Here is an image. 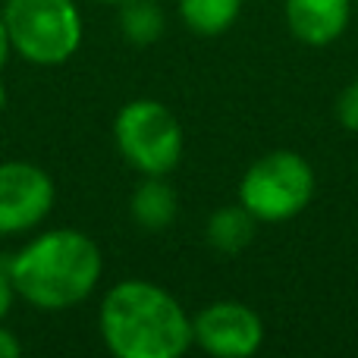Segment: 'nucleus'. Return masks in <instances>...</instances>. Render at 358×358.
Here are the masks:
<instances>
[{
	"instance_id": "nucleus-16",
	"label": "nucleus",
	"mask_w": 358,
	"mask_h": 358,
	"mask_svg": "<svg viewBox=\"0 0 358 358\" xmlns=\"http://www.w3.org/2000/svg\"><path fill=\"white\" fill-rule=\"evenodd\" d=\"M13 54V44H10V31H6V22H3V13H0V73H3L6 60Z\"/></svg>"
},
{
	"instance_id": "nucleus-9",
	"label": "nucleus",
	"mask_w": 358,
	"mask_h": 358,
	"mask_svg": "<svg viewBox=\"0 0 358 358\" xmlns=\"http://www.w3.org/2000/svg\"><path fill=\"white\" fill-rule=\"evenodd\" d=\"M129 214L148 233H161L179 214V198L176 189L167 182V176H145L142 182L132 189L129 198Z\"/></svg>"
},
{
	"instance_id": "nucleus-1",
	"label": "nucleus",
	"mask_w": 358,
	"mask_h": 358,
	"mask_svg": "<svg viewBox=\"0 0 358 358\" xmlns=\"http://www.w3.org/2000/svg\"><path fill=\"white\" fill-rule=\"evenodd\" d=\"M13 289L38 311H66L101 283L104 255L82 229L57 227L29 239L6 264Z\"/></svg>"
},
{
	"instance_id": "nucleus-6",
	"label": "nucleus",
	"mask_w": 358,
	"mask_h": 358,
	"mask_svg": "<svg viewBox=\"0 0 358 358\" xmlns=\"http://www.w3.org/2000/svg\"><path fill=\"white\" fill-rule=\"evenodd\" d=\"M264 343V321L245 302L220 299L192 317V346L214 358H248Z\"/></svg>"
},
{
	"instance_id": "nucleus-12",
	"label": "nucleus",
	"mask_w": 358,
	"mask_h": 358,
	"mask_svg": "<svg viewBox=\"0 0 358 358\" xmlns=\"http://www.w3.org/2000/svg\"><path fill=\"white\" fill-rule=\"evenodd\" d=\"M120 31L129 44L148 48L164 38L167 16H164L157 0H126V3H120Z\"/></svg>"
},
{
	"instance_id": "nucleus-3",
	"label": "nucleus",
	"mask_w": 358,
	"mask_h": 358,
	"mask_svg": "<svg viewBox=\"0 0 358 358\" xmlns=\"http://www.w3.org/2000/svg\"><path fill=\"white\" fill-rule=\"evenodd\" d=\"M0 13L13 54L31 66H63L82 44V13L76 0H6Z\"/></svg>"
},
{
	"instance_id": "nucleus-13",
	"label": "nucleus",
	"mask_w": 358,
	"mask_h": 358,
	"mask_svg": "<svg viewBox=\"0 0 358 358\" xmlns=\"http://www.w3.org/2000/svg\"><path fill=\"white\" fill-rule=\"evenodd\" d=\"M336 120L346 132L358 136V79H352L336 98Z\"/></svg>"
},
{
	"instance_id": "nucleus-7",
	"label": "nucleus",
	"mask_w": 358,
	"mask_h": 358,
	"mask_svg": "<svg viewBox=\"0 0 358 358\" xmlns=\"http://www.w3.org/2000/svg\"><path fill=\"white\" fill-rule=\"evenodd\" d=\"M57 201L54 179L29 161L0 164V236L31 233L48 220Z\"/></svg>"
},
{
	"instance_id": "nucleus-14",
	"label": "nucleus",
	"mask_w": 358,
	"mask_h": 358,
	"mask_svg": "<svg viewBox=\"0 0 358 358\" xmlns=\"http://www.w3.org/2000/svg\"><path fill=\"white\" fill-rule=\"evenodd\" d=\"M13 302H16V289H13V280H10V273H6V267H0V324H3V317L10 315Z\"/></svg>"
},
{
	"instance_id": "nucleus-4",
	"label": "nucleus",
	"mask_w": 358,
	"mask_h": 358,
	"mask_svg": "<svg viewBox=\"0 0 358 358\" xmlns=\"http://www.w3.org/2000/svg\"><path fill=\"white\" fill-rule=\"evenodd\" d=\"M315 167L299 151L277 148L261 155L239 179V204L258 223H286L315 198Z\"/></svg>"
},
{
	"instance_id": "nucleus-11",
	"label": "nucleus",
	"mask_w": 358,
	"mask_h": 358,
	"mask_svg": "<svg viewBox=\"0 0 358 358\" xmlns=\"http://www.w3.org/2000/svg\"><path fill=\"white\" fill-rule=\"evenodd\" d=\"M242 0H179V16L185 29L198 38H217L236 25Z\"/></svg>"
},
{
	"instance_id": "nucleus-17",
	"label": "nucleus",
	"mask_w": 358,
	"mask_h": 358,
	"mask_svg": "<svg viewBox=\"0 0 358 358\" xmlns=\"http://www.w3.org/2000/svg\"><path fill=\"white\" fill-rule=\"evenodd\" d=\"M6 110V88H3V82H0V113Z\"/></svg>"
},
{
	"instance_id": "nucleus-2",
	"label": "nucleus",
	"mask_w": 358,
	"mask_h": 358,
	"mask_svg": "<svg viewBox=\"0 0 358 358\" xmlns=\"http://www.w3.org/2000/svg\"><path fill=\"white\" fill-rule=\"evenodd\" d=\"M98 327L104 346L117 358H179L192 349V317L151 280L110 286Z\"/></svg>"
},
{
	"instance_id": "nucleus-8",
	"label": "nucleus",
	"mask_w": 358,
	"mask_h": 358,
	"mask_svg": "<svg viewBox=\"0 0 358 358\" xmlns=\"http://www.w3.org/2000/svg\"><path fill=\"white\" fill-rule=\"evenodd\" d=\"M283 13L296 41L327 48L346 35L352 22V0H286Z\"/></svg>"
},
{
	"instance_id": "nucleus-5",
	"label": "nucleus",
	"mask_w": 358,
	"mask_h": 358,
	"mask_svg": "<svg viewBox=\"0 0 358 358\" xmlns=\"http://www.w3.org/2000/svg\"><path fill=\"white\" fill-rule=\"evenodd\" d=\"M117 151L136 173L170 176L182 161V123L167 104L155 98H136L120 107L113 120Z\"/></svg>"
},
{
	"instance_id": "nucleus-10",
	"label": "nucleus",
	"mask_w": 358,
	"mask_h": 358,
	"mask_svg": "<svg viewBox=\"0 0 358 358\" xmlns=\"http://www.w3.org/2000/svg\"><path fill=\"white\" fill-rule=\"evenodd\" d=\"M255 227H258V220H255L242 204H223V208H217L214 214L208 217L204 239L220 255H239L252 245Z\"/></svg>"
},
{
	"instance_id": "nucleus-15",
	"label": "nucleus",
	"mask_w": 358,
	"mask_h": 358,
	"mask_svg": "<svg viewBox=\"0 0 358 358\" xmlns=\"http://www.w3.org/2000/svg\"><path fill=\"white\" fill-rule=\"evenodd\" d=\"M19 355H22V343L16 340L13 330H6L0 324V358H19Z\"/></svg>"
},
{
	"instance_id": "nucleus-18",
	"label": "nucleus",
	"mask_w": 358,
	"mask_h": 358,
	"mask_svg": "<svg viewBox=\"0 0 358 358\" xmlns=\"http://www.w3.org/2000/svg\"><path fill=\"white\" fill-rule=\"evenodd\" d=\"M98 3H110V6H120V3H126V0H98Z\"/></svg>"
}]
</instances>
